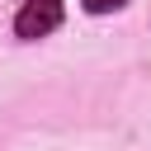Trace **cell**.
<instances>
[{
	"instance_id": "1",
	"label": "cell",
	"mask_w": 151,
	"mask_h": 151,
	"mask_svg": "<svg viewBox=\"0 0 151 151\" xmlns=\"http://www.w3.org/2000/svg\"><path fill=\"white\" fill-rule=\"evenodd\" d=\"M61 14H66L61 0H28V5L14 14V33L28 38V42H33V38H47V33L61 24Z\"/></svg>"
},
{
	"instance_id": "2",
	"label": "cell",
	"mask_w": 151,
	"mask_h": 151,
	"mask_svg": "<svg viewBox=\"0 0 151 151\" xmlns=\"http://www.w3.org/2000/svg\"><path fill=\"white\" fill-rule=\"evenodd\" d=\"M127 0H85V9L90 14H109V9H123Z\"/></svg>"
}]
</instances>
